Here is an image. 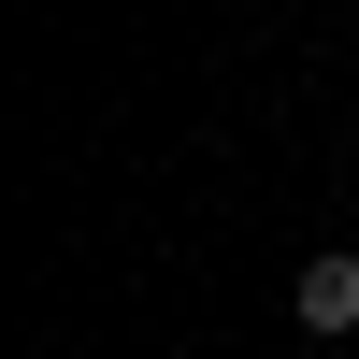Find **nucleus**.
<instances>
[{
    "label": "nucleus",
    "mask_w": 359,
    "mask_h": 359,
    "mask_svg": "<svg viewBox=\"0 0 359 359\" xmlns=\"http://www.w3.org/2000/svg\"><path fill=\"white\" fill-rule=\"evenodd\" d=\"M287 316H302L316 345H345V331H359V259H345V245H316V259H302V287H287Z\"/></svg>",
    "instance_id": "nucleus-1"
}]
</instances>
